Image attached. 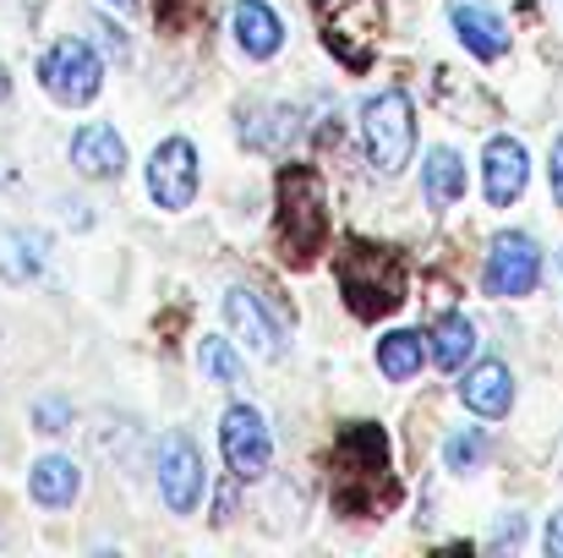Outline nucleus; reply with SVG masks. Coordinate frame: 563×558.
Returning <instances> with one entry per match:
<instances>
[{"label": "nucleus", "instance_id": "19", "mask_svg": "<svg viewBox=\"0 0 563 558\" xmlns=\"http://www.w3.org/2000/svg\"><path fill=\"white\" fill-rule=\"evenodd\" d=\"M471 351H476V329H471V318H460V313H438V324H432V362L443 372L465 368L471 362Z\"/></svg>", "mask_w": 563, "mask_h": 558}, {"label": "nucleus", "instance_id": "11", "mask_svg": "<svg viewBox=\"0 0 563 558\" xmlns=\"http://www.w3.org/2000/svg\"><path fill=\"white\" fill-rule=\"evenodd\" d=\"M224 324L241 346H252L257 357H279L285 351V335L279 324L268 318V307L252 296V291H224Z\"/></svg>", "mask_w": 563, "mask_h": 558}, {"label": "nucleus", "instance_id": "28", "mask_svg": "<svg viewBox=\"0 0 563 558\" xmlns=\"http://www.w3.org/2000/svg\"><path fill=\"white\" fill-rule=\"evenodd\" d=\"M515 537H520V521H515V515H509V521H504V532H498V548H509V543H515Z\"/></svg>", "mask_w": 563, "mask_h": 558}, {"label": "nucleus", "instance_id": "12", "mask_svg": "<svg viewBox=\"0 0 563 558\" xmlns=\"http://www.w3.org/2000/svg\"><path fill=\"white\" fill-rule=\"evenodd\" d=\"M71 165L93 182H115L126 171V149H121L115 127H82L77 143H71Z\"/></svg>", "mask_w": 563, "mask_h": 558}, {"label": "nucleus", "instance_id": "13", "mask_svg": "<svg viewBox=\"0 0 563 558\" xmlns=\"http://www.w3.org/2000/svg\"><path fill=\"white\" fill-rule=\"evenodd\" d=\"M460 400L476 411V416H509V405H515V378L504 362H482V368H471V378L460 383Z\"/></svg>", "mask_w": 563, "mask_h": 558}, {"label": "nucleus", "instance_id": "27", "mask_svg": "<svg viewBox=\"0 0 563 558\" xmlns=\"http://www.w3.org/2000/svg\"><path fill=\"white\" fill-rule=\"evenodd\" d=\"M553 197H559V208H563V138L553 143Z\"/></svg>", "mask_w": 563, "mask_h": 558}, {"label": "nucleus", "instance_id": "18", "mask_svg": "<svg viewBox=\"0 0 563 558\" xmlns=\"http://www.w3.org/2000/svg\"><path fill=\"white\" fill-rule=\"evenodd\" d=\"M49 258V241L38 230H0V274L5 280H33Z\"/></svg>", "mask_w": 563, "mask_h": 558}, {"label": "nucleus", "instance_id": "25", "mask_svg": "<svg viewBox=\"0 0 563 558\" xmlns=\"http://www.w3.org/2000/svg\"><path fill=\"white\" fill-rule=\"evenodd\" d=\"M33 422H38V433H66L71 405H66V400H38V405H33Z\"/></svg>", "mask_w": 563, "mask_h": 558}, {"label": "nucleus", "instance_id": "8", "mask_svg": "<svg viewBox=\"0 0 563 558\" xmlns=\"http://www.w3.org/2000/svg\"><path fill=\"white\" fill-rule=\"evenodd\" d=\"M159 493H165L170 515H191V504L202 493V460L187 433H170L159 444Z\"/></svg>", "mask_w": 563, "mask_h": 558}, {"label": "nucleus", "instance_id": "20", "mask_svg": "<svg viewBox=\"0 0 563 558\" xmlns=\"http://www.w3.org/2000/svg\"><path fill=\"white\" fill-rule=\"evenodd\" d=\"M421 362H427V351H421V335L416 329H399V335H388L377 346V368H383V378H394V383H410L421 372Z\"/></svg>", "mask_w": 563, "mask_h": 558}, {"label": "nucleus", "instance_id": "14", "mask_svg": "<svg viewBox=\"0 0 563 558\" xmlns=\"http://www.w3.org/2000/svg\"><path fill=\"white\" fill-rule=\"evenodd\" d=\"M296 132H301V116H296L290 105H257V110H246V121H241V143H246L252 154H279Z\"/></svg>", "mask_w": 563, "mask_h": 558}, {"label": "nucleus", "instance_id": "6", "mask_svg": "<svg viewBox=\"0 0 563 558\" xmlns=\"http://www.w3.org/2000/svg\"><path fill=\"white\" fill-rule=\"evenodd\" d=\"M537 274H542L537 241L520 236V230H504V236L493 241V252H487L482 285H487V296H526V291L537 285Z\"/></svg>", "mask_w": 563, "mask_h": 558}, {"label": "nucleus", "instance_id": "5", "mask_svg": "<svg viewBox=\"0 0 563 558\" xmlns=\"http://www.w3.org/2000/svg\"><path fill=\"white\" fill-rule=\"evenodd\" d=\"M38 83H44V94L60 99V105H88V99L99 94V83H104V77H99V55H93L82 39H60V44L44 50Z\"/></svg>", "mask_w": 563, "mask_h": 558}, {"label": "nucleus", "instance_id": "23", "mask_svg": "<svg viewBox=\"0 0 563 558\" xmlns=\"http://www.w3.org/2000/svg\"><path fill=\"white\" fill-rule=\"evenodd\" d=\"M154 11H159L165 33H187V28H197V17L208 11V0H154Z\"/></svg>", "mask_w": 563, "mask_h": 558}, {"label": "nucleus", "instance_id": "22", "mask_svg": "<svg viewBox=\"0 0 563 558\" xmlns=\"http://www.w3.org/2000/svg\"><path fill=\"white\" fill-rule=\"evenodd\" d=\"M202 372H208L213 383H224V389H246V372H241L235 351H230L224 340H202Z\"/></svg>", "mask_w": 563, "mask_h": 558}, {"label": "nucleus", "instance_id": "21", "mask_svg": "<svg viewBox=\"0 0 563 558\" xmlns=\"http://www.w3.org/2000/svg\"><path fill=\"white\" fill-rule=\"evenodd\" d=\"M460 192H465V165H460V154H454V149H432V160H427V197H432V208L460 203Z\"/></svg>", "mask_w": 563, "mask_h": 558}, {"label": "nucleus", "instance_id": "9", "mask_svg": "<svg viewBox=\"0 0 563 558\" xmlns=\"http://www.w3.org/2000/svg\"><path fill=\"white\" fill-rule=\"evenodd\" d=\"M148 192L159 208H187L197 197V149L187 138H170L154 149V165H148Z\"/></svg>", "mask_w": 563, "mask_h": 558}, {"label": "nucleus", "instance_id": "3", "mask_svg": "<svg viewBox=\"0 0 563 558\" xmlns=\"http://www.w3.org/2000/svg\"><path fill=\"white\" fill-rule=\"evenodd\" d=\"M340 285L356 318H383L405 302V258L377 241H351L340 258Z\"/></svg>", "mask_w": 563, "mask_h": 558}, {"label": "nucleus", "instance_id": "15", "mask_svg": "<svg viewBox=\"0 0 563 558\" xmlns=\"http://www.w3.org/2000/svg\"><path fill=\"white\" fill-rule=\"evenodd\" d=\"M235 39H241L246 55L268 61V55H279V44H285V22H279V11H268L263 0H235Z\"/></svg>", "mask_w": 563, "mask_h": 558}, {"label": "nucleus", "instance_id": "17", "mask_svg": "<svg viewBox=\"0 0 563 558\" xmlns=\"http://www.w3.org/2000/svg\"><path fill=\"white\" fill-rule=\"evenodd\" d=\"M33 499L44 504V510H66L71 499H77V488H82V471L66 460V455H44L38 466H33Z\"/></svg>", "mask_w": 563, "mask_h": 558}, {"label": "nucleus", "instance_id": "29", "mask_svg": "<svg viewBox=\"0 0 563 558\" xmlns=\"http://www.w3.org/2000/svg\"><path fill=\"white\" fill-rule=\"evenodd\" d=\"M110 6H121V11H132V6H137V0H110Z\"/></svg>", "mask_w": 563, "mask_h": 558}, {"label": "nucleus", "instance_id": "16", "mask_svg": "<svg viewBox=\"0 0 563 558\" xmlns=\"http://www.w3.org/2000/svg\"><path fill=\"white\" fill-rule=\"evenodd\" d=\"M454 33H460V39H465V50H471V55H482V61H498V55L509 50L504 22H498L493 11H482V6H454Z\"/></svg>", "mask_w": 563, "mask_h": 558}, {"label": "nucleus", "instance_id": "26", "mask_svg": "<svg viewBox=\"0 0 563 558\" xmlns=\"http://www.w3.org/2000/svg\"><path fill=\"white\" fill-rule=\"evenodd\" d=\"M548 554L563 558V510L553 515V521H548Z\"/></svg>", "mask_w": 563, "mask_h": 558}, {"label": "nucleus", "instance_id": "24", "mask_svg": "<svg viewBox=\"0 0 563 558\" xmlns=\"http://www.w3.org/2000/svg\"><path fill=\"white\" fill-rule=\"evenodd\" d=\"M482 455H487V438H482V433H454V438L443 444V460H449V471H471Z\"/></svg>", "mask_w": 563, "mask_h": 558}, {"label": "nucleus", "instance_id": "10", "mask_svg": "<svg viewBox=\"0 0 563 558\" xmlns=\"http://www.w3.org/2000/svg\"><path fill=\"white\" fill-rule=\"evenodd\" d=\"M526 176H531V160L515 138H493L487 154H482V192L493 208H509L520 192H526Z\"/></svg>", "mask_w": 563, "mask_h": 558}, {"label": "nucleus", "instance_id": "4", "mask_svg": "<svg viewBox=\"0 0 563 558\" xmlns=\"http://www.w3.org/2000/svg\"><path fill=\"white\" fill-rule=\"evenodd\" d=\"M362 143H367L373 171H383V176H394V171L410 165V149H416V110H410V99H405L399 88H388V94H377V99L362 105Z\"/></svg>", "mask_w": 563, "mask_h": 558}, {"label": "nucleus", "instance_id": "2", "mask_svg": "<svg viewBox=\"0 0 563 558\" xmlns=\"http://www.w3.org/2000/svg\"><path fill=\"white\" fill-rule=\"evenodd\" d=\"M274 241L285 252V263L307 269L323 241H329V208H323V186L312 165H279L274 176Z\"/></svg>", "mask_w": 563, "mask_h": 558}, {"label": "nucleus", "instance_id": "1", "mask_svg": "<svg viewBox=\"0 0 563 558\" xmlns=\"http://www.w3.org/2000/svg\"><path fill=\"white\" fill-rule=\"evenodd\" d=\"M334 510L340 515H388L399 504V477H394V455L377 422H356L340 433L334 444Z\"/></svg>", "mask_w": 563, "mask_h": 558}, {"label": "nucleus", "instance_id": "7", "mask_svg": "<svg viewBox=\"0 0 563 558\" xmlns=\"http://www.w3.org/2000/svg\"><path fill=\"white\" fill-rule=\"evenodd\" d=\"M219 444H224V460H230V471H235L241 482L263 477V471H268V460H274L268 422H263L252 405H235V411H224V422H219Z\"/></svg>", "mask_w": 563, "mask_h": 558}]
</instances>
